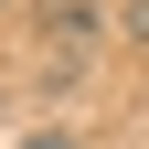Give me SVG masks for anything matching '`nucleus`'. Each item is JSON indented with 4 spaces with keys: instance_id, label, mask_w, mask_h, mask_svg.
Here are the masks:
<instances>
[{
    "instance_id": "obj_1",
    "label": "nucleus",
    "mask_w": 149,
    "mask_h": 149,
    "mask_svg": "<svg viewBox=\"0 0 149 149\" xmlns=\"http://www.w3.org/2000/svg\"><path fill=\"white\" fill-rule=\"evenodd\" d=\"M107 11H128V0H32V32H43L53 53H85L107 32Z\"/></svg>"
},
{
    "instance_id": "obj_2",
    "label": "nucleus",
    "mask_w": 149,
    "mask_h": 149,
    "mask_svg": "<svg viewBox=\"0 0 149 149\" xmlns=\"http://www.w3.org/2000/svg\"><path fill=\"white\" fill-rule=\"evenodd\" d=\"M22 149H74V139H64V128H43V139H22Z\"/></svg>"
},
{
    "instance_id": "obj_3",
    "label": "nucleus",
    "mask_w": 149,
    "mask_h": 149,
    "mask_svg": "<svg viewBox=\"0 0 149 149\" xmlns=\"http://www.w3.org/2000/svg\"><path fill=\"white\" fill-rule=\"evenodd\" d=\"M0 117H11V85H0Z\"/></svg>"
},
{
    "instance_id": "obj_4",
    "label": "nucleus",
    "mask_w": 149,
    "mask_h": 149,
    "mask_svg": "<svg viewBox=\"0 0 149 149\" xmlns=\"http://www.w3.org/2000/svg\"><path fill=\"white\" fill-rule=\"evenodd\" d=\"M0 11H22V0H0Z\"/></svg>"
}]
</instances>
